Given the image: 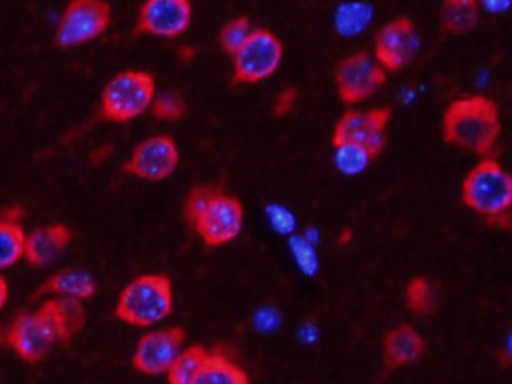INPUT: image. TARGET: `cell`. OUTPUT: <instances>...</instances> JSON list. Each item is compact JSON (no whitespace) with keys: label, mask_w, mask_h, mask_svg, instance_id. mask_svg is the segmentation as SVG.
Wrapping results in <instances>:
<instances>
[{"label":"cell","mask_w":512,"mask_h":384,"mask_svg":"<svg viewBox=\"0 0 512 384\" xmlns=\"http://www.w3.org/2000/svg\"><path fill=\"white\" fill-rule=\"evenodd\" d=\"M443 138L471 154L489 158L501 138L497 104L487 96H463L443 116Z\"/></svg>","instance_id":"6da1fadb"},{"label":"cell","mask_w":512,"mask_h":384,"mask_svg":"<svg viewBox=\"0 0 512 384\" xmlns=\"http://www.w3.org/2000/svg\"><path fill=\"white\" fill-rule=\"evenodd\" d=\"M463 201L489 225L511 229L512 176L495 158H485L467 174Z\"/></svg>","instance_id":"7a4b0ae2"},{"label":"cell","mask_w":512,"mask_h":384,"mask_svg":"<svg viewBox=\"0 0 512 384\" xmlns=\"http://www.w3.org/2000/svg\"><path fill=\"white\" fill-rule=\"evenodd\" d=\"M174 311V287L170 277L160 273L140 275L130 281L116 303L114 315L132 327H152Z\"/></svg>","instance_id":"3957f363"},{"label":"cell","mask_w":512,"mask_h":384,"mask_svg":"<svg viewBox=\"0 0 512 384\" xmlns=\"http://www.w3.org/2000/svg\"><path fill=\"white\" fill-rule=\"evenodd\" d=\"M156 98V80L150 72L128 70L114 76L100 96V120L128 124L146 114Z\"/></svg>","instance_id":"277c9868"},{"label":"cell","mask_w":512,"mask_h":384,"mask_svg":"<svg viewBox=\"0 0 512 384\" xmlns=\"http://www.w3.org/2000/svg\"><path fill=\"white\" fill-rule=\"evenodd\" d=\"M112 22L106 0H70L56 26V44L74 48L100 38Z\"/></svg>","instance_id":"5b68a950"},{"label":"cell","mask_w":512,"mask_h":384,"mask_svg":"<svg viewBox=\"0 0 512 384\" xmlns=\"http://www.w3.org/2000/svg\"><path fill=\"white\" fill-rule=\"evenodd\" d=\"M234 58V82L257 84L277 72L283 62V42L267 28H254Z\"/></svg>","instance_id":"8992f818"},{"label":"cell","mask_w":512,"mask_h":384,"mask_svg":"<svg viewBox=\"0 0 512 384\" xmlns=\"http://www.w3.org/2000/svg\"><path fill=\"white\" fill-rule=\"evenodd\" d=\"M387 82V72L369 52L343 58L335 68V86L343 104H359L377 94Z\"/></svg>","instance_id":"52a82bcc"},{"label":"cell","mask_w":512,"mask_h":384,"mask_svg":"<svg viewBox=\"0 0 512 384\" xmlns=\"http://www.w3.org/2000/svg\"><path fill=\"white\" fill-rule=\"evenodd\" d=\"M391 122V108L373 110H349L345 112L333 130V146L355 144L377 158L387 144V126Z\"/></svg>","instance_id":"ba28073f"},{"label":"cell","mask_w":512,"mask_h":384,"mask_svg":"<svg viewBox=\"0 0 512 384\" xmlns=\"http://www.w3.org/2000/svg\"><path fill=\"white\" fill-rule=\"evenodd\" d=\"M244 219L246 211L240 199L222 192L208 203V207L194 221V227L206 247L216 249L232 243L242 233Z\"/></svg>","instance_id":"9c48e42d"},{"label":"cell","mask_w":512,"mask_h":384,"mask_svg":"<svg viewBox=\"0 0 512 384\" xmlns=\"http://www.w3.org/2000/svg\"><path fill=\"white\" fill-rule=\"evenodd\" d=\"M6 343L24 363L34 365L48 357L58 339L48 317L38 309L24 311L12 321L6 331Z\"/></svg>","instance_id":"30bf717a"},{"label":"cell","mask_w":512,"mask_h":384,"mask_svg":"<svg viewBox=\"0 0 512 384\" xmlns=\"http://www.w3.org/2000/svg\"><path fill=\"white\" fill-rule=\"evenodd\" d=\"M180 164V150L170 136H152L140 142L122 170L138 180L164 182Z\"/></svg>","instance_id":"8fae6325"},{"label":"cell","mask_w":512,"mask_h":384,"mask_svg":"<svg viewBox=\"0 0 512 384\" xmlns=\"http://www.w3.org/2000/svg\"><path fill=\"white\" fill-rule=\"evenodd\" d=\"M419 32L411 18L399 16L387 22L375 36V60L385 72L407 68L419 52Z\"/></svg>","instance_id":"7c38bea8"},{"label":"cell","mask_w":512,"mask_h":384,"mask_svg":"<svg viewBox=\"0 0 512 384\" xmlns=\"http://www.w3.org/2000/svg\"><path fill=\"white\" fill-rule=\"evenodd\" d=\"M186 331L182 327H170L162 331L146 333L134 351L132 365L138 373L148 377L166 375L178 355L184 351Z\"/></svg>","instance_id":"4fadbf2b"},{"label":"cell","mask_w":512,"mask_h":384,"mask_svg":"<svg viewBox=\"0 0 512 384\" xmlns=\"http://www.w3.org/2000/svg\"><path fill=\"white\" fill-rule=\"evenodd\" d=\"M192 14V0H144L136 32L174 40L190 28Z\"/></svg>","instance_id":"5bb4252c"},{"label":"cell","mask_w":512,"mask_h":384,"mask_svg":"<svg viewBox=\"0 0 512 384\" xmlns=\"http://www.w3.org/2000/svg\"><path fill=\"white\" fill-rule=\"evenodd\" d=\"M70 241L72 231L62 223L38 227L24 239V259L32 267H48L68 249Z\"/></svg>","instance_id":"9a60e30c"},{"label":"cell","mask_w":512,"mask_h":384,"mask_svg":"<svg viewBox=\"0 0 512 384\" xmlns=\"http://www.w3.org/2000/svg\"><path fill=\"white\" fill-rule=\"evenodd\" d=\"M40 311L48 317L58 343H70L86 325V311L82 301L72 297H52L44 301Z\"/></svg>","instance_id":"2e32d148"},{"label":"cell","mask_w":512,"mask_h":384,"mask_svg":"<svg viewBox=\"0 0 512 384\" xmlns=\"http://www.w3.org/2000/svg\"><path fill=\"white\" fill-rule=\"evenodd\" d=\"M425 341L411 325H399L383 341V361L387 371L417 363L425 355Z\"/></svg>","instance_id":"e0dca14e"},{"label":"cell","mask_w":512,"mask_h":384,"mask_svg":"<svg viewBox=\"0 0 512 384\" xmlns=\"http://www.w3.org/2000/svg\"><path fill=\"white\" fill-rule=\"evenodd\" d=\"M96 281L90 273L80 271V269H62L48 277L34 293L36 297L52 295V297H72L78 301L92 299L96 295Z\"/></svg>","instance_id":"ac0fdd59"},{"label":"cell","mask_w":512,"mask_h":384,"mask_svg":"<svg viewBox=\"0 0 512 384\" xmlns=\"http://www.w3.org/2000/svg\"><path fill=\"white\" fill-rule=\"evenodd\" d=\"M194 384H250L246 371L222 349L210 351Z\"/></svg>","instance_id":"d6986e66"},{"label":"cell","mask_w":512,"mask_h":384,"mask_svg":"<svg viewBox=\"0 0 512 384\" xmlns=\"http://www.w3.org/2000/svg\"><path fill=\"white\" fill-rule=\"evenodd\" d=\"M479 0H443L441 26L449 34H467L479 24Z\"/></svg>","instance_id":"ffe728a7"},{"label":"cell","mask_w":512,"mask_h":384,"mask_svg":"<svg viewBox=\"0 0 512 384\" xmlns=\"http://www.w3.org/2000/svg\"><path fill=\"white\" fill-rule=\"evenodd\" d=\"M210 351L202 345H192L188 349H184L178 359L172 363L168 375V383L170 384H194L198 373L202 371L206 359H208Z\"/></svg>","instance_id":"44dd1931"},{"label":"cell","mask_w":512,"mask_h":384,"mask_svg":"<svg viewBox=\"0 0 512 384\" xmlns=\"http://www.w3.org/2000/svg\"><path fill=\"white\" fill-rule=\"evenodd\" d=\"M26 233L20 223L0 217V271L16 265L24 257Z\"/></svg>","instance_id":"7402d4cb"},{"label":"cell","mask_w":512,"mask_h":384,"mask_svg":"<svg viewBox=\"0 0 512 384\" xmlns=\"http://www.w3.org/2000/svg\"><path fill=\"white\" fill-rule=\"evenodd\" d=\"M407 307L415 315H433L439 307L435 285L427 277H415L407 285Z\"/></svg>","instance_id":"603a6c76"},{"label":"cell","mask_w":512,"mask_h":384,"mask_svg":"<svg viewBox=\"0 0 512 384\" xmlns=\"http://www.w3.org/2000/svg\"><path fill=\"white\" fill-rule=\"evenodd\" d=\"M371 6L365 2H345L335 12V28L341 36L359 34L371 20Z\"/></svg>","instance_id":"cb8c5ba5"},{"label":"cell","mask_w":512,"mask_h":384,"mask_svg":"<svg viewBox=\"0 0 512 384\" xmlns=\"http://www.w3.org/2000/svg\"><path fill=\"white\" fill-rule=\"evenodd\" d=\"M373 160L375 158L367 150H363L355 144H337L335 146V166L345 176H357V174L365 172Z\"/></svg>","instance_id":"d4e9b609"},{"label":"cell","mask_w":512,"mask_h":384,"mask_svg":"<svg viewBox=\"0 0 512 384\" xmlns=\"http://www.w3.org/2000/svg\"><path fill=\"white\" fill-rule=\"evenodd\" d=\"M252 30H254V24H252V20L248 16L232 18L220 30V48L228 56H234L244 46V42L248 40Z\"/></svg>","instance_id":"484cf974"},{"label":"cell","mask_w":512,"mask_h":384,"mask_svg":"<svg viewBox=\"0 0 512 384\" xmlns=\"http://www.w3.org/2000/svg\"><path fill=\"white\" fill-rule=\"evenodd\" d=\"M150 110L152 116L160 122H180L186 116L188 106L180 92H164L154 98Z\"/></svg>","instance_id":"4316f807"},{"label":"cell","mask_w":512,"mask_h":384,"mask_svg":"<svg viewBox=\"0 0 512 384\" xmlns=\"http://www.w3.org/2000/svg\"><path fill=\"white\" fill-rule=\"evenodd\" d=\"M224 192L220 186H198L192 192L188 193L186 203H184V217L190 225L200 217V213L208 207V203Z\"/></svg>","instance_id":"83f0119b"},{"label":"cell","mask_w":512,"mask_h":384,"mask_svg":"<svg viewBox=\"0 0 512 384\" xmlns=\"http://www.w3.org/2000/svg\"><path fill=\"white\" fill-rule=\"evenodd\" d=\"M289 249L299 265V269L305 273V275H313L319 267V261H317V253H315V245L311 241H307L303 235H293L289 239Z\"/></svg>","instance_id":"f1b7e54d"},{"label":"cell","mask_w":512,"mask_h":384,"mask_svg":"<svg viewBox=\"0 0 512 384\" xmlns=\"http://www.w3.org/2000/svg\"><path fill=\"white\" fill-rule=\"evenodd\" d=\"M265 211H267L269 223L273 225V229H275V231H279V233H291V231H293V227H295V219H293V215H291L285 207L269 205Z\"/></svg>","instance_id":"f546056e"},{"label":"cell","mask_w":512,"mask_h":384,"mask_svg":"<svg viewBox=\"0 0 512 384\" xmlns=\"http://www.w3.org/2000/svg\"><path fill=\"white\" fill-rule=\"evenodd\" d=\"M295 104H297V90L295 88H285L277 94V98L273 102V114L277 118H285L293 112Z\"/></svg>","instance_id":"4dcf8cb0"},{"label":"cell","mask_w":512,"mask_h":384,"mask_svg":"<svg viewBox=\"0 0 512 384\" xmlns=\"http://www.w3.org/2000/svg\"><path fill=\"white\" fill-rule=\"evenodd\" d=\"M512 0H479V4L485 8V10H489V12H493V14H503V12H507L509 8H511Z\"/></svg>","instance_id":"1f68e13d"},{"label":"cell","mask_w":512,"mask_h":384,"mask_svg":"<svg viewBox=\"0 0 512 384\" xmlns=\"http://www.w3.org/2000/svg\"><path fill=\"white\" fill-rule=\"evenodd\" d=\"M26 211L20 205H12V207H2L0 209V217L6 221H14V223H22Z\"/></svg>","instance_id":"d6a6232c"},{"label":"cell","mask_w":512,"mask_h":384,"mask_svg":"<svg viewBox=\"0 0 512 384\" xmlns=\"http://www.w3.org/2000/svg\"><path fill=\"white\" fill-rule=\"evenodd\" d=\"M6 301H8V283H6V279L0 275V311L4 309Z\"/></svg>","instance_id":"836d02e7"},{"label":"cell","mask_w":512,"mask_h":384,"mask_svg":"<svg viewBox=\"0 0 512 384\" xmlns=\"http://www.w3.org/2000/svg\"><path fill=\"white\" fill-rule=\"evenodd\" d=\"M511 363V341H509V343H507V347L501 351V365L507 369V367H511Z\"/></svg>","instance_id":"e575fe53"},{"label":"cell","mask_w":512,"mask_h":384,"mask_svg":"<svg viewBox=\"0 0 512 384\" xmlns=\"http://www.w3.org/2000/svg\"><path fill=\"white\" fill-rule=\"evenodd\" d=\"M6 343V331L0 327V347Z\"/></svg>","instance_id":"d590c367"}]
</instances>
